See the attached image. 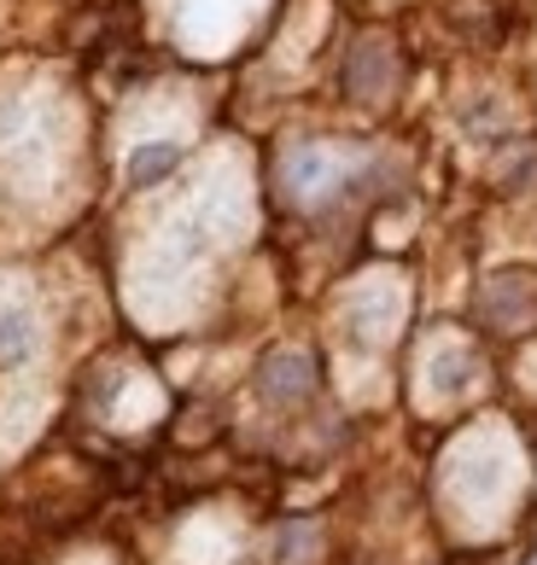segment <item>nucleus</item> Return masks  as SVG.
<instances>
[{
  "mask_svg": "<svg viewBox=\"0 0 537 565\" xmlns=\"http://www.w3.org/2000/svg\"><path fill=\"white\" fill-rule=\"evenodd\" d=\"M35 350H41V332L30 309H0V373L24 367Z\"/></svg>",
  "mask_w": 537,
  "mask_h": 565,
  "instance_id": "f03ea898",
  "label": "nucleus"
},
{
  "mask_svg": "<svg viewBox=\"0 0 537 565\" xmlns=\"http://www.w3.org/2000/svg\"><path fill=\"white\" fill-rule=\"evenodd\" d=\"M257 396L268 408H298L316 396V362L304 350H268L257 362Z\"/></svg>",
  "mask_w": 537,
  "mask_h": 565,
  "instance_id": "f257e3e1",
  "label": "nucleus"
},
{
  "mask_svg": "<svg viewBox=\"0 0 537 565\" xmlns=\"http://www.w3.org/2000/svg\"><path fill=\"white\" fill-rule=\"evenodd\" d=\"M181 163V146L176 140H147V146H135L129 152V181L135 186H158L164 175H170Z\"/></svg>",
  "mask_w": 537,
  "mask_h": 565,
  "instance_id": "7ed1b4c3",
  "label": "nucleus"
}]
</instances>
